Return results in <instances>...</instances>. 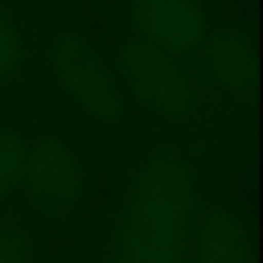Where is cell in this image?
<instances>
[{
    "label": "cell",
    "mask_w": 263,
    "mask_h": 263,
    "mask_svg": "<svg viewBox=\"0 0 263 263\" xmlns=\"http://www.w3.org/2000/svg\"><path fill=\"white\" fill-rule=\"evenodd\" d=\"M198 156L153 147L125 176L99 263H190L198 223Z\"/></svg>",
    "instance_id": "6da1fadb"
},
{
    "label": "cell",
    "mask_w": 263,
    "mask_h": 263,
    "mask_svg": "<svg viewBox=\"0 0 263 263\" xmlns=\"http://www.w3.org/2000/svg\"><path fill=\"white\" fill-rule=\"evenodd\" d=\"M114 74H119V85L130 91L144 114L184 133L218 130L232 110V99L204 54L170 57L130 34L114 51Z\"/></svg>",
    "instance_id": "7a4b0ae2"
},
{
    "label": "cell",
    "mask_w": 263,
    "mask_h": 263,
    "mask_svg": "<svg viewBox=\"0 0 263 263\" xmlns=\"http://www.w3.org/2000/svg\"><path fill=\"white\" fill-rule=\"evenodd\" d=\"M17 190L26 212L37 221H71L88 195L82 156L63 133H43L29 147Z\"/></svg>",
    "instance_id": "3957f363"
},
{
    "label": "cell",
    "mask_w": 263,
    "mask_h": 263,
    "mask_svg": "<svg viewBox=\"0 0 263 263\" xmlns=\"http://www.w3.org/2000/svg\"><path fill=\"white\" fill-rule=\"evenodd\" d=\"M46 54L60 91L85 119L105 127L125 122L122 85L91 40L74 31H60L48 40Z\"/></svg>",
    "instance_id": "277c9868"
},
{
    "label": "cell",
    "mask_w": 263,
    "mask_h": 263,
    "mask_svg": "<svg viewBox=\"0 0 263 263\" xmlns=\"http://www.w3.org/2000/svg\"><path fill=\"white\" fill-rule=\"evenodd\" d=\"M125 9L133 37L142 43L170 57L204 54L210 23L198 0H127Z\"/></svg>",
    "instance_id": "5b68a950"
},
{
    "label": "cell",
    "mask_w": 263,
    "mask_h": 263,
    "mask_svg": "<svg viewBox=\"0 0 263 263\" xmlns=\"http://www.w3.org/2000/svg\"><path fill=\"white\" fill-rule=\"evenodd\" d=\"M190 263H246L243 218L229 201H212L198 212Z\"/></svg>",
    "instance_id": "8992f818"
},
{
    "label": "cell",
    "mask_w": 263,
    "mask_h": 263,
    "mask_svg": "<svg viewBox=\"0 0 263 263\" xmlns=\"http://www.w3.org/2000/svg\"><path fill=\"white\" fill-rule=\"evenodd\" d=\"M204 60L229 99H243L249 91V43L240 29H210Z\"/></svg>",
    "instance_id": "52a82bcc"
},
{
    "label": "cell",
    "mask_w": 263,
    "mask_h": 263,
    "mask_svg": "<svg viewBox=\"0 0 263 263\" xmlns=\"http://www.w3.org/2000/svg\"><path fill=\"white\" fill-rule=\"evenodd\" d=\"M23 34L12 9L0 0V91L12 88L23 77Z\"/></svg>",
    "instance_id": "ba28073f"
},
{
    "label": "cell",
    "mask_w": 263,
    "mask_h": 263,
    "mask_svg": "<svg viewBox=\"0 0 263 263\" xmlns=\"http://www.w3.org/2000/svg\"><path fill=\"white\" fill-rule=\"evenodd\" d=\"M29 156V139L12 125H0V201L17 190Z\"/></svg>",
    "instance_id": "9c48e42d"
},
{
    "label": "cell",
    "mask_w": 263,
    "mask_h": 263,
    "mask_svg": "<svg viewBox=\"0 0 263 263\" xmlns=\"http://www.w3.org/2000/svg\"><path fill=\"white\" fill-rule=\"evenodd\" d=\"M0 263H31V235L9 206H0Z\"/></svg>",
    "instance_id": "30bf717a"
}]
</instances>
